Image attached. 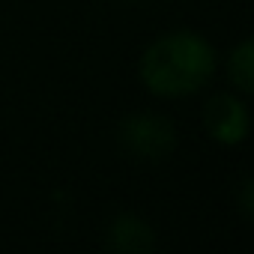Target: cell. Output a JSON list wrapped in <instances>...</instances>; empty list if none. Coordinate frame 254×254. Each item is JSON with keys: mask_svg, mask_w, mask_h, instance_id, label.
Returning a JSON list of instances; mask_svg holds the SVG:
<instances>
[{"mask_svg": "<svg viewBox=\"0 0 254 254\" xmlns=\"http://www.w3.org/2000/svg\"><path fill=\"white\" fill-rule=\"evenodd\" d=\"M215 54L194 33H171L153 42L141 57V78L159 96H186L206 84Z\"/></svg>", "mask_w": 254, "mask_h": 254, "instance_id": "obj_1", "label": "cell"}, {"mask_svg": "<svg viewBox=\"0 0 254 254\" xmlns=\"http://www.w3.org/2000/svg\"><path fill=\"white\" fill-rule=\"evenodd\" d=\"M120 144L126 153H132L138 159L162 162L174 150L177 138H174V126L165 117L138 114V117H129L120 126Z\"/></svg>", "mask_w": 254, "mask_h": 254, "instance_id": "obj_2", "label": "cell"}, {"mask_svg": "<svg viewBox=\"0 0 254 254\" xmlns=\"http://www.w3.org/2000/svg\"><path fill=\"white\" fill-rule=\"evenodd\" d=\"M203 123L209 135L218 141V144H239L245 141L248 135V114H245V105L227 93H215L209 102H206V111H203Z\"/></svg>", "mask_w": 254, "mask_h": 254, "instance_id": "obj_3", "label": "cell"}, {"mask_svg": "<svg viewBox=\"0 0 254 254\" xmlns=\"http://www.w3.org/2000/svg\"><path fill=\"white\" fill-rule=\"evenodd\" d=\"M227 72H230V81L239 87V93H251L254 90L251 87L254 84V45H251V39L236 45V51L230 54Z\"/></svg>", "mask_w": 254, "mask_h": 254, "instance_id": "obj_5", "label": "cell"}, {"mask_svg": "<svg viewBox=\"0 0 254 254\" xmlns=\"http://www.w3.org/2000/svg\"><path fill=\"white\" fill-rule=\"evenodd\" d=\"M108 242H111V248H117L123 254H147V251H153L156 236H153L147 221H141L135 215H120L111 224Z\"/></svg>", "mask_w": 254, "mask_h": 254, "instance_id": "obj_4", "label": "cell"}]
</instances>
